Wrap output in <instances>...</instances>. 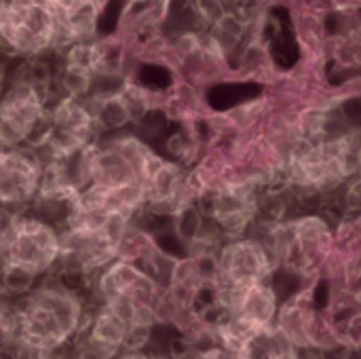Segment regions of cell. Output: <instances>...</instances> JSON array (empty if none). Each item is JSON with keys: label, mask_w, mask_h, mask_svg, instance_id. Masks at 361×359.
Instances as JSON below:
<instances>
[{"label": "cell", "mask_w": 361, "mask_h": 359, "mask_svg": "<svg viewBox=\"0 0 361 359\" xmlns=\"http://www.w3.org/2000/svg\"><path fill=\"white\" fill-rule=\"evenodd\" d=\"M53 275L0 313V341L13 349V359L53 355L85 324L82 298L61 275Z\"/></svg>", "instance_id": "obj_1"}, {"label": "cell", "mask_w": 361, "mask_h": 359, "mask_svg": "<svg viewBox=\"0 0 361 359\" xmlns=\"http://www.w3.org/2000/svg\"><path fill=\"white\" fill-rule=\"evenodd\" d=\"M0 42L15 61L55 55L66 47L63 11L55 0H6L0 11Z\"/></svg>", "instance_id": "obj_2"}, {"label": "cell", "mask_w": 361, "mask_h": 359, "mask_svg": "<svg viewBox=\"0 0 361 359\" xmlns=\"http://www.w3.org/2000/svg\"><path fill=\"white\" fill-rule=\"evenodd\" d=\"M61 254V231L42 216L30 212L6 218L0 239V269L25 279L53 275Z\"/></svg>", "instance_id": "obj_3"}, {"label": "cell", "mask_w": 361, "mask_h": 359, "mask_svg": "<svg viewBox=\"0 0 361 359\" xmlns=\"http://www.w3.org/2000/svg\"><path fill=\"white\" fill-rule=\"evenodd\" d=\"M53 91L15 63L0 91V148L32 146L44 127Z\"/></svg>", "instance_id": "obj_4"}, {"label": "cell", "mask_w": 361, "mask_h": 359, "mask_svg": "<svg viewBox=\"0 0 361 359\" xmlns=\"http://www.w3.org/2000/svg\"><path fill=\"white\" fill-rule=\"evenodd\" d=\"M97 138L102 135L85 99L53 97L49 102L44 127L30 148L40 157L42 163H47L85 150L97 142Z\"/></svg>", "instance_id": "obj_5"}, {"label": "cell", "mask_w": 361, "mask_h": 359, "mask_svg": "<svg viewBox=\"0 0 361 359\" xmlns=\"http://www.w3.org/2000/svg\"><path fill=\"white\" fill-rule=\"evenodd\" d=\"M44 163L30 148H0V209L6 216L30 212L42 184Z\"/></svg>", "instance_id": "obj_6"}, {"label": "cell", "mask_w": 361, "mask_h": 359, "mask_svg": "<svg viewBox=\"0 0 361 359\" xmlns=\"http://www.w3.org/2000/svg\"><path fill=\"white\" fill-rule=\"evenodd\" d=\"M271 258L256 241H235L226 245L218 262L220 294L243 292L258 284H267Z\"/></svg>", "instance_id": "obj_7"}, {"label": "cell", "mask_w": 361, "mask_h": 359, "mask_svg": "<svg viewBox=\"0 0 361 359\" xmlns=\"http://www.w3.org/2000/svg\"><path fill=\"white\" fill-rule=\"evenodd\" d=\"M235 359H300L294 339L275 324L254 332L235 353Z\"/></svg>", "instance_id": "obj_8"}, {"label": "cell", "mask_w": 361, "mask_h": 359, "mask_svg": "<svg viewBox=\"0 0 361 359\" xmlns=\"http://www.w3.org/2000/svg\"><path fill=\"white\" fill-rule=\"evenodd\" d=\"M59 4V8L63 13L68 11H76V8H89V6H95V8H102L106 11V21H108V13L112 11L114 6V0H55Z\"/></svg>", "instance_id": "obj_9"}, {"label": "cell", "mask_w": 361, "mask_h": 359, "mask_svg": "<svg viewBox=\"0 0 361 359\" xmlns=\"http://www.w3.org/2000/svg\"><path fill=\"white\" fill-rule=\"evenodd\" d=\"M116 359H154V358L144 355V353H140L137 349H133V351H125V353H121Z\"/></svg>", "instance_id": "obj_10"}, {"label": "cell", "mask_w": 361, "mask_h": 359, "mask_svg": "<svg viewBox=\"0 0 361 359\" xmlns=\"http://www.w3.org/2000/svg\"><path fill=\"white\" fill-rule=\"evenodd\" d=\"M11 70H13V68H8V66H0V91H2V89H4V85H6Z\"/></svg>", "instance_id": "obj_11"}, {"label": "cell", "mask_w": 361, "mask_h": 359, "mask_svg": "<svg viewBox=\"0 0 361 359\" xmlns=\"http://www.w3.org/2000/svg\"><path fill=\"white\" fill-rule=\"evenodd\" d=\"M6 218H8V216H6V214H4V212L0 209V239H2V233H4V224H6Z\"/></svg>", "instance_id": "obj_12"}, {"label": "cell", "mask_w": 361, "mask_h": 359, "mask_svg": "<svg viewBox=\"0 0 361 359\" xmlns=\"http://www.w3.org/2000/svg\"><path fill=\"white\" fill-rule=\"evenodd\" d=\"M6 4V0H0V11H2V6Z\"/></svg>", "instance_id": "obj_13"}, {"label": "cell", "mask_w": 361, "mask_h": 359, "mask_svg": "<svg viewBox=\"0 0 361 359\" xmlns=\"http://www.w3.org/2000/svg\"><path fill=\"white\" fill-rule=\"evenodd\" d=\"M44 359H57V358H53V355H47V358Z\"/></svg>", "instance_id": "obj_14"}, {"label": "cell", "mask_w": 361, "mask_h": 359, "mask_svg": "<svg viewBox=\"0 0 361 359\" xmlns=\"http://www.w3.org/2000/svg\"><path fill=\"white\" fill-rule=\"evenodd\" d=\"M123 2H125V0H123Z\"/></svg>", "instance_id": "obj_15"}, {"label": "cell", "mask_w": 361, "mask_h": 359, "mask_svg": "<svg viewBox=\"0 0 361 359\" xmlns=\"http://www.w3.org/2000/svg\"><path fill=\"white\" fill-rule=\"evenodd\" d=\"M0 359H2V358H0Z\"/></svg>", "instance_id": "obj_16"}]
</instances>
